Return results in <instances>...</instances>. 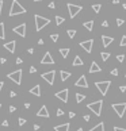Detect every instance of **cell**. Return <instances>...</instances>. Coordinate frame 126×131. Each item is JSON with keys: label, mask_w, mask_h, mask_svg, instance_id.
<instances>
[{"label": "cell", "mask_w": 126, "mask_h": 131, "mask_svg": "<svg viewBox=\"0 0 126 131\" xmlns=\"http://www.w3.org/2000/svg\"><path fill=\"white\" fill-rule=\"evenodd\" d=\"M60 75H61V80H62V81H65V80H68V78L71 77V75H72V73L65 72V70H61V72H60Z\"/></svg>", "instance_id": "603a6c76"}, {"label": "cell", "mask_w": 126, "mask_h": 131, "mask_svg": "<svg viewBox=\"0 0 126 131\" xmlns=\"http://www.w3.org/2000/svg\"><path fill=\"white\" fill-rule=\"evenodd\" d=\"M114 131H126V129H122V127H114Z\"/></svg>", "instance_id": "8d00e7d4"}, {"label": "cell", "mask_w": 126, "mask_h": 131, "mask_svg": "<svg viewBox=\"0 0 126 131\" xmlns=\"http://www.w3.org/2000/svg\"><path fill=\"white\" fill-rule=\"evenodd\" d=\"M101 70H102V68L99 66L95 61L91 62V68H90V70H88V72H90V73H98V72H101Z\"/></svg>", "instance_id": "e0dca14e"}, {"label": "cell", "mask_w": 126, "mask_h": 131, "mask_svg": "<svg viewBox=\"0 0 126 131\" xmlns=\"http://www.w3.org/2000/svg\"><path fill=\"white\" fill-rule=\"evenodd\" d=\"M122 7H124V10H126V3H124V4H122Z\"/></svg>", "instance_id": "680465c9"}, {"label": "cell", "mask_w": 126, "mask_h": 131, "mask_svg": "<svg viewBox=\"0 0 126 131\" xmlns=\"http://www.w3.org/2000/svg\"><path fill=\"white\" fill-rule=\"evenodd\" d=\"M3 3H4V1L0 0V15H1V10H3Z\"/></svg>", "instance_id": "f6af8a7d"}, {"label": "cell", "mask_w": 126, "mask_h": 131, "mask_svg": "<svg viewBox=\"0 0 126 131\" xmlns=\"http://www.w3.org/2000/svg\"><path fill=\"white\" fill-rule=\"evenodd\" d=\"M71 124L69 123H64V124H60V126L54 127V131H69Z\"/></svg>", "instance_id": "d6986e66"}, {"label": "cell", "mask_w": 126, "mask_h": 131, "mask_svg": "<svg viewBox=\"0 0 126 131\" xmlns=\"http://www.w3.org/2000/svg\"><path fill=\"white\" fill-rule=\"evenodd\" d=\"M111 75H113V76H118V69H113V70H111Z\"/></svg>", "instance_id": "74e56055"}, {"label": "cell", "mask_w": 126, "mask_h": 131, "mask_svg": "<svg viewBox=\"0 0 126 131\" xmlns=\"http://www.w3.org/2000/svg\"><path fill=\"white\" fill-rule=\"evenodd\" d=\"M83 26L87 28L88 31H92V28H94V20H87V22H84V23H83Z\"/></svg>", "instance_id": "44dd1931"}, {"label": "cell", "mask_w": 126, "mask_h": 131, "mask_svg": "<svg viewBox=\"0 0 126 131\" xmlns=\"http://www.w3.org/2000/svg\"><path fill=\"white\" fill-rule=\"evenodd\" d=\"M90 131H104V123L101 122V123H98L96 126H94Z\"/></svg>", "instance_id": "ffe728a7"}, {"label": "cell", "mask_w": 126, "mask_h": 131, "mask_svg": "<svg viewBox=\"0 0 126 131\" xmlns=\"http://www.w3.org/2000/svg\"><path fill=\"white\" fill-rule=\"evenodd\" d=\"M83 119H84V120H85V122H90L91 116H90V115H84V116H83Z\"/></svg>", "instance_id": "ab89813d"}, {"label": "cell", "mask_w": 126, "mask_h": 131, "mask_svg": "<svg viewBox=\"0 0 126 131\" xmlns=\"http://www.w3.org/2000/svg\"><path fill=\"white\" fill-rule=\"evenodd\" d=\"M102 42L104 47H108V45H111L114 42V38L113 37H107V35H102Z\"/></svg>", "instance_id": "2e32d148"}, {"label": "cell", "mask_w": 126, "mask_h": 131, "mask_svg": "<svg viewBox=\"0 0 126 131\" xmlns=\"http://www.w3.org/2000/svg\"><path fill=\"white\" fill-rule=\"evenodd\" d=\"M16 64H23V59H22V58H16Z\"/></svg>", "instance_id": "7dc6e473"}, {"label": "cell", "mask_w": 126, "mask_h": 131, "mask_svg": "<svg viewBox=\"0 0 126 131\" xmlns=\"http://www.w3.org/2000/svg\"><path fill=\"white\" fill-rule=\"evenodd\" d=\"M41 64H42V65H53V64H54V59H53V57H51V54H50L49 52L45 53L44 58L41 59Z\"/></svg>", "instance_id": "7c38bea8"}, {"label": "cell", "mask_w": 126, "mask_h": 131, "mask_svg": "<svg viewBox=\"0 0 126 131\" xmlns=\"http://www.w3.org/2000/svg\"><path fill=\"white\" fill-rule=\"evenodd\" d=\"M1 124H3V126H4V127H7V126H8V122H7V120H4Z\"/></svg>", "instance_id": "f5cc1de1"}, {"label": "cell", "mask_w": 126, "mask_h": 131, "mask_svg": "<svg viewBox=\"0 0 126 131\" xmlns=\"http://www.w3.org/2000/svg\"><path fill=\"white\" fill-rule=\"evenodd\" d=\"M124 59H125V54H118L117 56V61L118 62H124Z\"/></svg>", "instance_id": "4dcf8cb0"}, {"label": "cell", "mask_w": 126, "mask_h": 131, "mask_svg": "<svg viewBox=\"0 0 126 131\" xmlns=\"http://www.w3.org/2000/svg\"><path fill=\"white\" fill-rule=\"evenodd\" d=\"M125 77H126V73H125Z\"/></svg>", "instance_id": "be15d7a7"}, {"label": "cell", "mask_w": 126, "mask_h": 131, "mask_svg": "<svg viewBox=\"0 0 126 131\" xmlns=\"http://www.w3.org/2000/svg\"><path fill=\"white\" fill-rule=\"evenodd\" d=\"M35 72H37V68L31 66V68H30V73H31V75H33V73H35Z\"/></svg>", "instance_id": "b9f144b4"}, {"label": "cell", "mask_w": 126, "mask_h": 131, "mask_svg": "<svg viewBox=\"0 0 126 131\" xmlns=\"http://www.w3.org/2000/svg\"><path fill=\"white\" fill-rule=\"evenodd\" d=\"M30 93H31V95H34V96H37V97H39V96H41V87H39L38 84L34 85V87L30 89Z\"/></svg>", "instance_id": "ac0fdd59"}, {"label": "cell", "mask_w": 126, "mask_h": 131, "mask_svg": "<svg viewBox=\"0 0 126 131\" xmlns=\"http://www.w3.org/2000/svg\"><path fill=\"white\" fill-rule=\"evenodd\" d=\"M102 26H103V27H108V22H107V20H104V22L102 23Z\"/></svg>", "instance_id": "ee69618b"}, {"label": "cell", "mask_w": 126, "mask_h": 131, "mask_svg": "<svg viewBox=\"0 0 126 131\" xmlns=\"http://www.w3.org/2000/svg\"><path fill=\"white\" fill-rule=\"evenodd\" d=\"M101 57H102V59H103V61H107V59L110 58V53L102 52V53H101Z\"/></svg>", "instance_id": "83f0119b"}, {"label": "cell", "mask_w": 126, "mask_h": 131, "mask_svg": "<svg viewBox=\"0 0 126 131\" xmlns=\"http://www.w3.org/2000/svg\"><path fill=\"white\" fill-rule=\"evenodd\" d=\"M67 34H68V37L72 39V38H75V35H76V30H68Z\"/></svg>", "instance_id": "f1b7e54d"}, {"label": "cell", "mask_w": 126, "mask_h": 131, "mask_svg": "<svg viewBox=\"0 0 126 131\" xmlns=\"http://www.w3.org/2000/svg\"><path fill=\"white\" fill-rule=\"evenodd\" d=\"M15 111H16L15 105H10V112H15Z\"/></svg>", "instance_id": "f35d334b"}, {"label": "cell", "mask_w": 126, "mask_h": 131, "mask_svg": "<svg viewBox=\"0 0 126 131\" xmlns=\"http://www.w3.org/2000/svg\"><path fill=\"white\" fill-rule=\"evenodd\" d=\"M125 23V20H124V19H121V18H118V19H117V26H122V24H124Z\"/></svg>", "instance_id": "836d02e7"}, {"label": "cell", "mask_w": 126, "mask_h": 131, "mask_svg": "<svg viewBox=\"0 0 126 131\" xmlns=\"http://www.w3.org/2000/svg\"><path fill=\"white\" fill-rule=\"evenodd\" d=\"M119 91H121V92H126V85H121V87H119Z\"/></svg>", "instance_id": "60d3db41"}, {"label": "cell", "mask_w": 126, "mask_h": 131, "mask_svg": "<svg viewBox=\"0 0 126 131\" xmlns=\"http://www.w3.org/2000/svg\"><path fill=\"white\" fill-rule=\"evenodd\" d=\"M37 116H38V118H49V111H48L46 105H41L39 111L37 112Z\"/></svg>", "instance_id": "5bb4252c"}, {"label": "cell", "mask_w": 126, "mask_h": 131, "mask_svg": "<svg viewBox=\"0 0 126 131\" xmlns=\"http://www.w3.org/2000/svg\"><path fill=\"white\" fill-rule=\"evenodd\" d=\"M92 45H94V39H87V41L80 42V46H81L87 53H91V52H92Z\"/></svg>", "instance_id": "8fae6325"}, {"label": "cell", "mask_w": 126, "mask_h": 131, "mask_svg": "<svg viewBox=\"0 0 126 131\" xmlns=\"http://www.w3.org/2000/svg\"><path fill=\"white\" fill-rule=\"evenodd\" d=\"M69 52H71V50L68 49V47H67V49H60V53H61V56L64 57V58H67V57L69 56Z\"/></svg>", "instance_id": "d4e9b609"}, {"label": "cell", "mask_w": 126, "mask_h": 131, "mask_svg": "<svg viewBox=\"0 0 126 131\" xmlns=\"http://www.w3.org/2000/svg\"><path fill=\"white\" fill-rule=\"evenodd\" d=\"M85 99V95H83V93H76V103H81L83 100Z\"/></svg>", "instance_id": "cb8c5ba5"}, {"label": "cell", "mask_w": 126, "mask_h": 131, "mask_svg": "<svg viewBox=\"0 0 126 131\" xmlns=\"http://www.w3.org/2000/svg\"><path fill=\"white\" fill-rule=\"evenodd\" d=\"M119 46H126V35L122 37L121 42H119Z\"/></svg>", "instance_id": "d6a6232c"}, {"label": "cell", "mask_w": 126, "mask_h": 131, "mask_svg": "<svg viewBox=\"0 0 126 131\" xmlns=\"http://www.w3.org/2000/svg\"><path fill=\"white\" fill-rule=\"evenodd\" d=\"M27 53H28V54H33V53H34V49H28Z\"/></svg>", "instance_id": "db71d44e"}, {"label": "cell", "mask_w": 126, "mask_h": 131, "mask_svg": "<svg viewBox=\"0 0 126 131\" xmlns=\"http://www.w3.org/2000/svg\"><path fill=\"white\" fill-rule=\"evenodd\" d=\"M49 8H56V4H54L53 1H51V3H49Z\"/></svg>", "instance_id": "bcb514c9"}, {"label": "cell", "mask_w": 126, "mask_h": 131, "mask_svg": "<svg viewBox=\"0 0 126 131\" xmlns=\"http://www.w3.org/2000/svg\"><path fill=\"white\" fill-rule=\"evenodd\" d=\"M44 43H45L44 39H39V41H38V45H44Z\"/></svg>", "instance_id": "11a10c76"}, {"label": "cell", "mask_w": 126, "mask_h": 131, "mask_svg": "<svg viewBox=\"0 0 126 131\" xmlns=\"http://www.w3.org/2000/svg\"><path fill=\"white\" fill-rule=\"evenodd\" d=\"M34 20H35V30L37 31H41L45 26H48L50 23V19L44 18L41 15H34Z\"/></svg>", "instance_id": "7a4b0ae2"}, {"label": "cell", "mask_w": 126, "mask_h": 131, "mask_svg": "<svg viewBox=\"0 0 126 131\" xmlns=\"http://www.w3.org/2000/svg\"><path fill=\"white\" fill-rule=\"evenodd\" d=\"M15 47H16V42L15 41H10V42H5L4 43V49L8 50L11 54L15 53Z\"/></svg>", "instance_id": "9a60e30c"}, {"label": "cell", "mask_w": 126, "mask_h": 131, "mask_svg": "<svg viewBox=\"0 0 126 131\" xmlns=\"http://www.w3.org/2000/svg\"><path fill=\"white\" fill-rule=\"evenodd\" d=\"M7 77L11 80V81H14L16 85H21V82H22V70L21 69H18V70H15V72H12V73H10V75H7Z\"/></svg>", "instance_id": "5b68a950"}, {"label": "cell", "mask_w": 126, "mask_h": 131, "mask_svg": "<svg viewBox=\"0 0 126 131\" xmlns=\"http://www.w3.org/2000/svg\"><path fill=\"white\" fill-rule=\"evenodd\" d=\"M34 1H35V3H38V1H42V0H34Z\"/></svg>", "instance_id": "91938a15"}, {"label": "cell", "mask_w": 126, "mask_h": 131, "mask_svg": "<svg viewBox=\"0 0 126 131\" xmlns=\"http://www.w3.org/2000/svg\"><path fill=\"white\" fill-rule=\"evenodd\" d=\"M5 38V33H4V23H0V39Z\"/></svg>", "instance_id": "484cf974"}, {"label": "cell", "mask_w": 126, "mask_h": 131, "mask_svg": "<svg viewBox=\"0 0 126 131\" xmlns=\"http://www.w3.org/2000/svg\"><path fill=\"white\" fill-rule=\"evenodd\" d=\"M102 107H103V100H98V101H94V103L87 104V108L91 110L96 116H101L102 113Z\"/></svg>", "instance_id": "3957f363"}, {"label": "cell", "mask_w": 126, "mask_h": 131, "mask_svg": "<svg viewBox=\"0 0 126 131\" xmlns=\"http://www.w3.org/2000/svg\"><path fill=\"white\" fill-rule=\"evenodd\" d=\"M111 107H113V110L117 112V115L119 118H124L125 111H126V103H115V104L111 105Z\"/></svg>", "instance_id": "8992f818"}, {"label": "cell", "mask_w": 126, "mask_h": 131, "mask_svg": "<svg viewBox=\"0 0 126 131\" xmlns=\"http://www.w3.org/2000/svg\"><path fill=\"white\" fill-rule=\"evenodd\" d=\"M50 38H51V41H53V42H57V41H58V34H51Z\"/></svg>", "instance_id": "1f68e13d"}, {"label": "cell", "mask_w": 126, "mask_h": 131, "mask_svg": "<svg viewBox=\"0 0 126 131\" xmlns=\"http://www.w3.org/2000/svg\"><path fill=\"white\" fill-rule=\"evenodd\" d=\"M95 85H96V88H98L99 92H101L103 96H106L107 95L108 88H110V85H111V81H96Z\"/></svg>", "instance_id": "277c9868"}, {"label": "cell", "mask_w": 126, "mask_h": 131, "mask_svg": "<svg viewBox=\"0 0 126 131\" xmlns=\"http://www.w3.org/2000/svg\"><path fill=\"white\" fill-rule=\"evenodd\" d=\"M34 130L38 131V130H39V124H34Z\"/></svg>", "instance_id": "681fc988"}, {"label": "cell", "mask_w": 126, "mask_h": 131, "mask_svg": "<svg viewBox=\"0 0 126 131\" xmlns=\"http://www.w3.org/2000/svg\"><path fill=\"white\" fill-rule=\"evenodd\" d=\"M68 93H69V91L65 88V89H62V91H60V92H57L54 96H56L58 100H61L62 103H68Z\"/></svg>", "instance_id": "9c48e42d"}, {"label": "cell", "mask_w": 126, "mask_h": 131, "mask_svg": "<svg viewBox=\"0 0 126 131\" xmlns=\"http://www.w3.org/2000/svg\"><path fill=\"white\" fill-rule=\"evenodd\" d=\"M54 76H56V72H54V70H49V72H46V73H42L41 77L49 85H53L54 84Z\"/></svg>", "instance_id": "ba28073f"}, {"label": "cell", "mask_w": 126, "mask_h": 131, "mask_svg": "<svg viewBox=\"0 0 126 131\" xmlns=\"http://www.w3.org/2000/svg\"><path fill=\"white\" fill-rule=\"evenodd\" d=\"M3 85H4V82H3V81H0V91H1V88H3Z\"/></svg>", "instance_id": "6f0895ef"}, {"label": "cell", "mask_w": 126, "mask_h": 131, "mask_svg": "<svg viewBox=\"0 0 126 131\" xmlns=\"http://www.w3.org/2000/svg\"><path fill=\"white\" fill-rule=\"evenodd\" d=\"M67 7H68V11H69V16H71L72 19L75 18V16L77 15V14H79L80 11L83 10V7H81V5H75V4H72V3H68V5H67Z\"/></svg>", "instance_id": "52a82bcc"}, {"label": "cell", "mask_w": 126, "mask_h": 131, "mask_svg": "<svg viewBox=\"0 0 126 131\" xmlns=\"http://www.w3.org/2000/svg\"><path fill=\"white\" fill-rule=\"evenodd\" d=\"M18 123H19V126H23V124H26V119L25 118H19Z\"/></svg>", "instance_id": "e575fe53"}, {"label": "cell", "mask_w": 126, "mask_h": 131, "mask_svg": "<svg viewBox=\"0 0 126 131\" xmlns=\"http://www.w3.org/2000/svg\"><path fill=\"white\" fill-rule=\"evenodd\" d=\"M25 108H26V110H28V108H30V103H25Z\"/></svg>", "instance_id": "f907efd6"}, {"label": "cell", "mask_w": 126, "mask_h": 131, "mask_svg": "<svg viewBox=\"0 0 126 131\" xmlns=\"http://www.w3.org/2000/svg\"><path fill=\"white\" fill-rule=\"evenodd\" d=\"M119 3V0H113V4H118Z\"/></svg>", "instance_id": "9f6ffc18"}, {"label": "cell", "mask_w": 126, "mask_h": 131, "mask_svg": "<svg viewBox=\"0 0 126 131\" xmlns=\"http://www.w3.org/2000/svg\"><path fill=\"white\" fill-rule=\"evenodd\" d=\"M15 96H16V93L14 92V91H11V92H10V97H15Z\"/></svg>", "instance_id": "7bdbcfd3"}, {"label": "cell", "mask_w": 126, "mask_h": 131, "mask_svg": "<svg viewBox=\"0 0 126 131\" xmlns=\"http://www.w3.org/2000/svg\"><path fill=\"white\" fill-rule=\"evenodd\" d=\"M12 31H14L15 34H18L19 37L25 38V37H26V23H22V24H19V26L14 27Z\"/></svg>", "instance_id": "30bf717a"}, {"label": "cell", "mask_w": 126, "mask_h": 131, "mask_svg": "<svg viewBox=\"0 0 126 131\" xmlns=\"http://www.w3.org/2000/svg\"><path fill=\"white\" fill-rule=\"evenodd\" d=\"M0 110H1V104H0Z\"/></svg>", "instance_id": "6125c7cd"}, {"label": "cell", "mask_w": 126, "mask_h": 131, "mask_svg": "<svg viewBox=\"0 0 126 131\" xmlns=\"http://www.w3.org/2000/svg\"><path fill=\"white\" fill-rule=\"evenodd\" d=\"M0 62H1V64H5V62H7V59L3 57V58H0Z\"/></svg>", "instance_id": "c3c4849f"}, {"label": "cell", "mask_w": 126, "mask_h": 131, "mask_svg": "<svg viewBox=\"0 0 126 131\" xmlns=\"http://www.w3.org/2000/svg\"><path fill=\"white\" fill-rule=\"evenodd\" d=\"M72 65H73V66H81V65H83V59L80 58L79 56H76L75 59H73V64Z\"/></svg>", "instance_id": "7402d4cb"}, {"label": "cell", "mask_w": 126, "mask_h": 131, "mask_svg": "<svg viewBox=\"0 0 126 131\" xmlns=\"http://www.w3.org/2000/svg\"><path fill=\"white\" fill-rule=\"evenodd\" d=\"M21 14H26V8L22 4H19L18 0H12L11 3V8H10V16H15V15H21Z\"/></svg>", "instance_id": "6da1fadb"}, {"label": "cell", "mask_w": 126, "mask_h": 131, "mask_svg": "<svg viewBox=\"0 0 126 131\" xmlns=\"http://www.w3.org/2000/svg\"><path fill=\"white\" fill-rule=\"evenodd\" d=\"M64 115V111L61 110V108H58V110H57V116H62Z\"/></svg>", "instance_id": "d590c367"}, {"label": "cell", "mask_w": 126, "mask_h": 131, "mask_svg": "<svg viewBox=\"0 0 126 131\" xmlns=\"http://www.w3.org/2000/svg\"><path fill=\"white\" fill-rule=\"evenodd\" d=\"M77 131H83V129H77Z\"/></svg>", "instance_id": "94428289"}, {"label": "cell", "mask_w": 126, "mask_h": 131, "mask_svg": "<svg viewBox=\"0 0 126 131\" xmlns=\"http://www.w3.org/2000/svg\"><path fill=\"white\" fill-rule=\"evenodd\" d=\"M69 118H75V112H69Z\"/></svg>", "instance_id": "816d5d0a"}, {"label": "cell", "mask_w": 126, "mask_h": 131, "mask_svg": "<svg viewBox=\"0 0 126 131\" xmlns=\"http://www.w3.org/2000/svg\"><path fill=\"white\" fill-rule=\"evenodd\" d=\"M65 22V19L62 18V16H56V24L57 26H60V24H62Z\"/></svg>", "instance_id": "4316f807"}, {"label": "cell", "mask_w": 126, "mask_h": 131, "mask_svg": "<svg viewBox=\"0 0 126 131\" xmlns=\"http://www.w3.org/2000/svg\"><path fill=\"white\" fill-rule=\"evenodd\" d=\"M75 85H76V87H79V88H85V89H87V88H88L87 77H85V76H80V78L75 82Z\"/></svg>", "instance_id": "4fadbf2b"}, {"label": "cell", "mask_w": 126, "mask_h": 131, "mask_svg": "<svg viewBox=\"0 0 126 131\" xmlns=\"http://www.w3.org/2000/svg\"><path fill=\"white\" fill-rule=\"evenodd\" d=\"M101 8H102V4H94V5H92V10L95 11L96 14H99V11H101Z\"/></svg>", "instance_id": "f546056e"}]
</instances>
